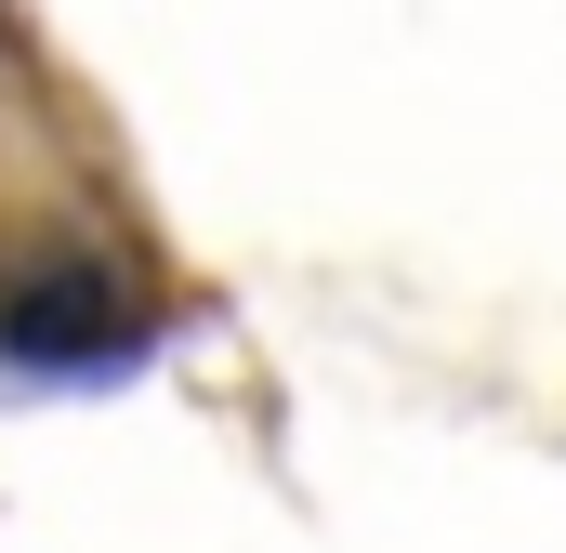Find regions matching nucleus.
Returning <instances> with one entry per match:
<instances>
[{
    "mask_svg": "<svg viewBox=\"0 0 566 553\" xmlns=\"http://www.w3.org/2000/svg\"><path fill=\"white\" fill-rule=\"evenodd\" d=\"M158 343V290L93 238H0V369H53V383H93V369H133Z\"/></svg>",
    "mask_w": 566,
    "mask_h": 553,
    "instance_id": "f257e3e1",
    "label": "nucleus"
}]
</instances>
